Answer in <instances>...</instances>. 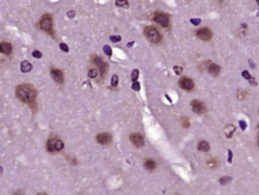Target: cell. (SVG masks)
Masks as SVG:
<instances>
[{"label": "cell", "instance_id": "1", "mask_svg": "<svg viewBox=\"0 0 259 195\" xmlns=\"http://www.w3.org/2000/svg\"><path fill=\"white\" fill-rule=\"evenodd\" d=\"M15 95L20 102L25 103H31L36 98L37 92L32 85L24 84L19 85L16 87Z\"/></svg>", "mask_w": 259, "mask_h": 195}, {"label": "cell", "instance_id": "2", "mask_svg": "<svg viewBox=\"0 0 259 195\" xmlns=\"http://www.w3.org/2000/svg\"><path fill=\"white\" fill-rule=\"evenodd\" d=\"M144 36L147 37L149 41L153 43H159L161 41V35L160 31L154 26H147L144 28Z\"/></svg>", "mask_w": 259, "mask_h": 195}, {"label": "cell", "instance_id": "3", "mask_svg": "<svg viewBox=\"0 0 259 195\" xmlns=\"http://www.w3.org/2000/svg\"><path fill=\"white\" fill-rule=\"evenodd\" d=\"M64 145L63 142L59 139L53 138L50 140H48L46 144V149L49 152H53V151H60L63 149Z\"/></svg>", "mask_w": 259, "mask_h": 195}, {"label": "cell", "instance_id": "4", "mask_svg": "<svg viewBox=\"0 0 259 195\" xmlns=\"http://www.w3.org/2000/svg\"><path fill=\"white\" fill-rule=\"evenodd\" d=\"M40 27L46 32H51L52 30V19L49 15H44L40 20Z\"/></svg>", "mask_w": 259, "mask_h": 195}, {"label": "cell", "instance_id": "5", "mask_svg": "<svg viewBox=\"0 0 259 195\" xmlns=\"http://www.w3.org/2000/svg\"><path fill=\"white\" fill-rule=\"evenodd\" d=\"M154 21L160 24L163 27H167L170 23V16L168 14H165L162 12L155 13L154 15Z\"/></svg>", "mask_w": 259, "mask_h": 195}, {"label": "cell", "instance_id": "6", "mask_svg": "<svg viewBox=\"0 0 259 195\" xmlns=\"http://www.w3.org/2000/svg\"><path fill=\"white\" fill-rule=\"evenodd\" d=\"M93 63L97 65V67L99 68L100 71H101V75L103 76V75L106 74L107 70V63L105 61L103 60L101 57L99 56H95L93 58Z\"/></svg>", "mask_w": 259, "mask_h": 195}, {"label": "cell", "instance_id": "7", "mask_svg": "<svg viewBox=\"0 0 259 195\" xmlns=\"http://www.w3.org/2000/svg\"><path fill=\"white\" fill-rule=\"evenodd\" d=\"M179 86L183 90H191L193 89L194 84H193V81L191 79L187 78V77H183L179 80Z\"/></svg>", "mask_w": 259, "mask_h": 195}, {"label": "cell", "instance_id": "8", "mask_svg": "<svg viewBox=\"0 0 259 195\" xmlns=\"http://www.w3.org/2000/svg\"><path fill=\"white\" fill-rule=\"evenodd\" d=\"M197 36L203 41H209L212 38V32L208 28H202L197 31Z\"/></svg>", "mask_w": 259, "mask_h": 195}, {"label": "cell", "instance_id": "9", "mask_svg": "<svg viewBox=\"0 0 259 195\" xmlns=\"http://www.w3.org/2000/svg\"><path fill=\"white\" fill-rule=\"evenodd\" d=\"M130 140L136 147H141L144 145V137L140 134L134 133L130 135Z\"/></svg>", "mask_w": 259, "mask_h": 195}, {"label": "cell", "instance_id": "10", "mask_svg": "<svg viewBox=\"0 0 259 195\" xmlns=\"http://www.w3.org/2000/svg\"><path fill=\"white\" fill-rule=\"evenodd\" d=\"M192 106H193V110L194 112H196L197 114H203L206 112V107L204 104L200 102V101H193L192 102Z\"/></svg>", "mask_w": 259, "mask_h": 195}, {"label": "cell", "instance_id": "11", "mask_svg": "<svg viewBox=\"0 0 259 195\" xmlns=\"http://www.w3.org/2000/svg\"><path fill=\"white\" fill-rule=\"evenodd\" d=\"M51 76L54 79V81H56L57 83H58V84H62L63 83V80H64L63 74L60 69H52L51 70Z\"/></svg>", "mask_w": 259, "mask_h": 195}, {"label": "cell", "instance_id": "12", "mask_svg": "<svg viewBox=\"0 0 259 195\" xmlns=\"http://www.w3.org/2000/svg\"><path fill=\"white\" fill-rule=\"evenodd\" d=\"M96 140L101 145H107L111 141V135L108 133L99 134L96 136Z\"/></svg>", "mask_w": 259, "mask_h": 195}, {"label": "cell", "instance_id": "13", "mask_svg": "<svg viewBox=\"0 0 259 195\" xmlns=\"http://www.w3.org/2000/svg\"><path fill=\"white\" fill-rule=\"evenodd\" d=\"M13 51L12 46L7 42H2L0 44V52L1 53H3L5 55H9Z\"/></svg>", "mask_w": 259, "mask_h": 195}, {"label": "cell", "instance_id": "14", "mask_svg": "<svg viewBox=\"0 0 259 195\" xmlns=\"http://www.w3.org/2000/svg\"><path fill=\"white\" fill-rule=\"evenodd\" d=\"M209 73L211 75H213V76H216L219 74L220 72V68L219 66H218L217 64L215 63H211L209 66Z\"/></svg>", "mask_w": 259, "mask_h": 195}, {"label": "cell", "instance_id": "15", "mask_svg": "<svg viewBox=\"0 0 259 195\" xmlns=\"http://www.w3.org/2000/svg\"><path fill=\"white\" fill-rule=\"evenodd\" d=\"M20 69L23 73H28L32 69V65L28 61H23L20 64Z\"/></svg>", "mask_w": 259, "mask_h": 195}, {"label": "cell", "instance_id": "16", "mask_svg": "<svg viewBox=\"0 0 259 195\" xmlns=\"http://www.w3.org/2000/svg\"><path fill=\"white\" fill-rule=\"evenodd\" d=\"M235 131H236V127L234 125H228L225 128V135H226L227 138H231Z\"/></svg>", "mask_w": 259, "mask_h": 195}, {"label": "cell", "instance_id": "17", "mask_svg": "<svg viewBox=\"0 0 259 195\" xmlns=\"http://www.w3.org/2000/svg\"><path fill=\"white\" fill-rule=\"evenodd\" d=\"M209 148H210V146H209V143L206 142V141H201L198 144V149L201 151H208L209 150Z\"/></svg>", "mask_w": 259, "mask_h": 195}, {"label": "cell", "instance_id": "18", "mask_svg": "<svg viewBox=\"0 0 259 195\" xmlns=\"http://www.w3.org/2000/svg\"><path fill=\"white\" fill-rule=\"evenodd\" d=\"M144 165H145V167H146L148 170H150V171H152V170H154V169L156 167V163H155L153 160H150V159L147 160V161H145Z\"/></svg>", "mask_w": 259, "mask_h": 195}, {"label": "cell", "instance_id": "19", "mask_svg": "<svg viewBox=\"0 0 259 195\" xmlns=\"http://www.w3.org/2000/svg\"><path fill=\"white\" fill-rule=\"evenodd\" d=\"M115 4L117 7H122V8H126V9H127L129 7V3H128L127 0H116Z\"/></svg>", "mask_w": 259, "mask_h": 195}, {"label": "cell", "instance_id": "20", "mask_svg": "<svg viewBox=\"0 0 259 195\" xmlns=\"http://www.w3.org/2000/svg\"><path fill=\"white\" fill-rule=\"evenodd\" d=\"M98 74H99V71L96 69H91L88 72V76L90 78H95L98 75Z\"/></svg>", "mask_w": 259, "mask_h": 195}, {"label": "cell", "instance_id": "21", "mask_svg": "<svg viewBox=\"0 0 259 195\" xmlns=\"http://www.w3.org/2000/svg\"><path fill=\"white\" fill-rule=\"evenodd\" d=\"M103 52H105V54L107 55V56H111V53H112V51H111V46L108 45H106L103 46Z\"/></svg>", "mask_w": 259, "mask_h": 195}, {"label": "cell", "instance_id": "22", "mask_svg": "<svg viewBox=\"0 0 259 195\" xmlns=\"http://www.w3.org/2000/svg\"><path fill=\"white\" fill-rule=\"evenodd\" d=\"M111 85L112 86H114V87H116V86H117V85H118V76L117 75H114L112 76V78H111Z\"/></svg>", "mask_w": 259, "mask_h": 195}, {"label": "cell", "instance_id": "23", "mask_svg": "<svg viewBox=\"0 0 259 195\" xmlns=\"http://www.w3.org/2000/svg\"><path fill=\"white\" fill-rule=\"evenodd\" d=\"M138 75H139V71L138 69H134L132 72V75H131L132 80L133 81H137V79H138Z\"/></svg>", "mask_w": 259, "mask_h": 195}, {"label": "cell", "instance_id": "24", "mask_svg": "<svg viewBox=\"0 0 259 195\" xmlns=\"http://www.w3.org/2000/svg\"><path fill=\"white\" fill-rule=\"evenodd\" d=\"M231 180H232V178H229V177H224V178H220L219 182H220L221 184L225 185V184H228L229 182H230Z\"/></svg>", "mask_w": 259, "mask_h": 195}, {"label": "cell", "instance_id": "25", "mask_svg": "<svg viewBox=\"0 0 259 195\" xmlns=\"http://www.w3.org/2000/svg\"><path fill=\"white\" fill-rule=\"evenodd\" d=\"M132 89L135 91H138L140 90V84L138 81H134L133 85H132Z\"/></svg>", "mask_w": 259, "mask_h": 195}, {"label": "cell", "instance_id": "26", "mask_svg": "<svg viewBox=\"0 0 259 195\" xmlns=\"http://www.w3.org/2000/svg\"><path fill=\"white\" fill-rule=\"evenodd\" d=\"M121 36H110V40L112 42H120L121 41Z\"/></svg>", "mask_w": 259, "mask_h": 195}, {"label": "cell", "instance_id": "27", "mask_svg": "<svg viewBox=\"0 0 259 195\" xmlns=\"http://www.w3.org/2000/svg\"><path fill=\"white\" fill-rule=\"evenodd\" d=\"M182 122H183V127H185V128H188L189 126H190V122H189V119L187 118H183V119H182Z\"/></svg>", "mask_w": 259, "mask_h": 195}, {"label": "cell", "instance_id": "28", "mask_svg": "<svg viewBox=\"0 0 259 195\" xmlns=\"http://www.w3.org/2000/svg\"><path fill=\"white\" fill-rule=\"evenodd\" d=\"M32 56L36 58H41L42 56V53L40 51H34L32 52Z\"/></svg>", "mask_w": 259, "mask_h": 195}, {"label": "cell", "instance_id": "29", "mask_svg": "<svg viewBox=\"0 0 259 195\" xmlns=\"http://www.w3.org/2000/svg\"><path fill=\"white\" fill-rule=\"evenodd\" d=\"M173 69H174L175 73L178 75H181V74H182V72H183V68H182V67H179V66H175Z\"/></svg>", "mask_w": 259, "mask_h": 195}, {"label": "cell", "instance_id": "30", "mask_svg": "<svg viewBox=\"0 0 259 195\" xmlns=\"http://www.w3.org/2000/svg\"><path fill=\"white\" fill-rule=\"evenodd\" d=\"M60 48H61L62 51H63V52H68V46L67 44H65V43H60Z\"/></svg>", "mask_w": 259, "mask_h": 195}, {"label": "cell", "instance_id": "31", "mask_svg": "<svg viewBox=\"0 0 259 195\" xmlns=\"http://www.w3.org/2000/svg\"><path fill=\"white\" fill-rule=\"evenodd\" d=\"M239 124H240V127H241V128L242 129V130H245L246 129V122L243 120H241L239 121Z\"/></svg>", "mask_w": 259, "mask_h": 195}, {"label": "cell", "instance_id": "32", "mask_svg": "<svg viewBox=\"0 0 259 195\" xmlns=\"http://www.w3.org/2000/svg\"><path fill=\"white\" fill-rule=\"evenodd\" d=\"M200 21H201L200 19H192V20H191V23L193 24L194 26H198V25H199V24H200Z\"/></svg>", "mask_w": 259, "mask_h": 195}, {"label": "cell", "instance_id": "33", "mask_svg": "<svg viewBox=\"0 0 259 195\" xmlns=\"http://www.w3.org/2000/svg\"><path fill=\"white\" fill-rule=\"evenodd\" d=\"M242 76H243L245 79H250L252 78V76L250 75V74L247 71H244L243 73H242Z\"/></svg>", "mask_w": 259, "mask_h": 195}, {"label": "cell", "instance_id": "34", "mask_svg": "<svg viewBox=\"0 0 259 195\" xmlns=\"http://www.w3.org/2000/svg\"><path fill=\"white\" fill-rule=\"evenodd\" d=\"M67 15H68V18H74L75 16V11L71 10V11H69V12L67 13Z\"/></svg>", "mask_w": 259, "mask_h": 195}, {"label": "cell", "instance_id": "35", "mask_svg": "<svg viewBox=\"0 0 259 195\" xmlns=\"http://www.w3.org/2000/svg\"><path fill=\"white\" fill-rule=\"evenodd\" d=\"M228 153H229L228 162L229 163H231V161H232V157H233V154H232V152H231L229 150H228Z\"/></svg>", "mask_w": 259, "mask_h": 195}, {"label": "cell", "instance_id": "36", "mask_svg": "<svg viewBox=\"0 0 259 195\" xmlns=\"http://www.w3.org/2000/svg\"><path fill=\"white\" fill-rule=\"evenodd\" d=\"M134 42H130V43H128V44H127V47H130V46H132L134 45Z\"/></svg>", "mask_w": 259, "mask_h": 195}, {"label": "cell", "instance_id": "37", "mask_svg": "<svg viewBox=\"0 0 259 195\" xmlns=\"http://www.w3.org/2000/svg\"><path fill=\"white\" fill-rule=\"evenodd\" d=\"M258 145H259V132H258Z\"/></svg>", "mask_w": 259, "mask_h": 195}, {"label": "cell", "instance_id": "38", "mask_svg": "<svg viewBox=\"0 0 259 195\" xmlns=\"http://www.w3.org/2000/svg\"><path fill=\"white\" fill-rule=\"evenodd\" d=\"M257 3L259 5V0H257Z\"/></svg>", "mask_w": 259, "mask_h": 195}, {"label": "cell", "instance_id": "39", "mask_svg": "<svg viewBox=\"0 0 259 195\" xmlns=\"http://www.w3.org/2000/svg\"><path fill=\"white\" fill-rule=\"evenodd\" d=\"M258 113H259V111H258Z\"/></svg>", "mask_w": 259, "mask_h": 195}]
</instances>
